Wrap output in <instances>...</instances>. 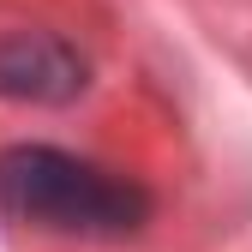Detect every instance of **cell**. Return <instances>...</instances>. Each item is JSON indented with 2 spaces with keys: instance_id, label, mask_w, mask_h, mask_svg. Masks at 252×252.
<instances>
[{
  "instance_id": "cell-1",
  "label": "cell",
  "mask_w": 252,
  "mask_h": 252,
  "mask_svg": "<svg viewBox=\"0 0 252 252\" xmlns=\"http://www.w3.org/2000/svg\"><path fill=\"white\" fill-rule=\"evenodd\" d=\"M0 210L54 234H132L144 228L150 198L138 180L78 162L54 144H12L0 150Z\"/></svg>"
},
{
  "instance_id": "cell-2",
  "label": "cell",
  "mask_w": 252,
  "mask_h": 252,
  "mask_svg": "<svg viewBox=\"0 0 252 252\" xmlns=\"http://www.w3.org/2000/svg\"><path fill=\"white\" fill-rule=\"evenodd\" d=\"M84 90V60L48 36V30H12V36H0V96L12 102H72Z\"/></svg>"
}]
</instances>
